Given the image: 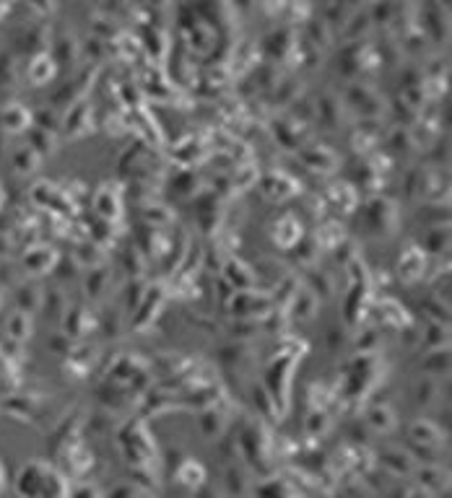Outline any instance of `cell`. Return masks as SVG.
Wrapping results in <instances>:
<instances>
[{"mask_svg":"<svg viewBox=\"0 0 452 498\" xmlns=\"http://www.w3.org/2000/svg\"><path fill=\"white\" fill-rule=\"evenodd\" d=\"M299 358L296 356H278L273 358L271 366L266 369V379H263V390L271 397L276 415H283L288 410V387H291V374Z\"/></svg>","mask_w":452,"mask_h":498,"instance_id":"6da1fadb","label":"cell"},{"mask_svg":"<svg viewBox=\"0 0 452 498\" xmlns=\"http://www.w3.org/2000/svg\"><path fill=\"white\" fill-rule=\"evenodd\" d=\"M226 306L234 314V320H263L266 314L276 312L273 296L263 288H258V291H234V296Z\"/></svg>","mask_w":452,"mask_h":498,"instance_id":"7a4b0ae2","label":"cell"},{"mask_svg":"<svg viewBox=\"0 0 452 498\" xmlns=\"http://www.w3.org/2000/svg\"><path fill=\"white\" fill-rule=\"evenodd\" d=\"M364 223L372 234L390 236L401 223V213L390 198H372L364 208Z\"/></svg>","mask_w":452,"mask_h":498,"instance_id":"3957f363","label":"cell"},{"mask_svg":"<svg viewBox=\"0 0 452 498\" xmlns=\"http://www.w3.org/2000/svg\"><path fill=\"white\" fill-rule=\"evenodd\" d=\"M166 304V285L164 283H151L146 288L144 299L136 306V312L130 317V330L133 332H144L154 325V320L159 317V312L164 309Z\"/></svg>","mask_w":452,"mask_h":498,"instance_id":"277c9868","label":"cell"},{"mask_svg":"<svg viewBox=\"0 0 452 498\" xmlns=\"http://www.w3.org/2000/svg\"><path fill=\"white\" fill-rule=\"evenodd\" d=\"M96 76H99V65H91L89 63L84 71L76 76V78L71 81V83H65L60 91H55V96H52V107H73L76 101L81 99H86L89 96V88L94 86V81H96Z\"/></svg>","mask_w":452,"mask_h":498,"instance_id":"5b68a950","label":"cell"},{"mask_svg":"<svg viewBox=\"0 0 452 498\" xmlns=\"http://www.w3.org/2000/svg\"><path fill=\"white\" fill-rule=\"evenodd\" d=\"M65 317H63V335L68 337H86L89 332H96L99 330V314H94L89 306L84 304H73L65 306Z\"/></svg>","mask_w":452,"mask_h":498,"instance_id":"8992f818","label":"cell"},{"mask_svg":"<svg viewBox=\"0 0 452 498\" xmlns=\"http://www.w3.org/2000/svg\"><path fill=\"white\" fill-rule=\"evenodd\" d=\"M60 128H63V133L68 138H81V136H86V133H91L94 107H91V101H89V96L65 109V117H63V122H60Z\"/></svg>","mask_w":452,"mask_h":498,"instance_id":"52a82bcc","label":"cell"},{"mask_svg":"<svg viewBox=\"0 0 452 498\" xmlns=\"http://www.w3.org/2000/svg\"><path fill=\"white\" fill-rule=\"evenodd\" d=\"M346 104L359 109L364 120H377L382 114V107H385L382 96H377V91L366 83L348 86V91H346Z\"/></svg>","mask_w":452,"mask_h":498,"instance_id":"ba28073f","label":"cell"},{"mask_svg":"<svg viewBox=\"0 0 452 498\" xmlns=\"http://www.w3.org/2000/svg\"><path fill=\"white\" fill-rule=\"evenodd\" d=\"M423 270H426V252L418 242H408L398 257V275L406 283H413V280H421Z\"/></svg>","mask_w":452,"mask_h":498,"instance_id":"9c48e42d","label":"cell"},{"mask_svg":"<svg viewBox=\"0 0 452 498\" xmlns=\"http://www.w3.org/2000/svg\"><path fill=\"white\" fill-rule=\"evenodd\" d=\"M221 278L234 288V291H258L260 275L252 270L250 265H244L237 257H226L221 268Z\"/></svg>","mask_w":452,"mask_h":498,"instance_id":"30bf717a","label":"cell"},{"mask_svg":"<svg viewBox=\"0 0 452 498\" xmlns=\"http://www.w3.org/2000/svg\"><path fill=\"white\" fill-rule=\"evenodd\" d=\"M94 213L101 221L115 223L122 215V190L117 185H101L94 195Z\"/></svg>","mask_w":452,"mask_h":498,"instance_id":"8fae6325","label":"cell"},{"mask_svg":"<svg viewBox=\"0 0 452 498\" xmlns=\"http://www.w3.org/2000/svg\"><path fill=\"white\" fill-rule=\"evenodd\" d=\"M273 242H276V247L281 249H294L296 244H299V239L304 234H301V223L299 218H296L294 213H286V215H281L278 221H276V226H273Z\"/></svg>","mask_w":452,"mask_h":498,"instance_id":"7c38bea8","label":"cell"},{"mask_svg":"<svg viewBox=\"0 0 452 498\" xmlns=\"http://www.w3.org/2000/svg\"><path fill=\"white\" fill-rule=\"evenodd\" d=\"M94 361H96V348H91V345H76L65 356V371L73 379H84L91 371Z\"/></svg>","mask_w":452,"mask_h":498,"instance_id":"4fadbf2b","label":"cell"},{"mask_svg":"<svg viewBox=\"0 0 452 498\" xmlns=\"http://www.w3.org/2000/svg\"><path fill=\"white\" fill-rule=\"evenodd\" d=\"M263 193L273 200L291 198V195L299 193V182H296L294 177H288L286 171H271V174L263 179Z\"/></svg>","mask_w":452,"mask_h":498,"instance_id":"5bb4252c","label":"cell"},{"mask_svg":"<svg viewBox=\"0 0 452 498\" xmlns=\"http://www.w3.org/2000/svg\"><path fill=\"white\" fill-rule=\"evenodd\" d=\"M60 263V255L55 252L52 247H36V249H29L26 257H24V268L34 275H44V273H52L58 268Z\"/></svg>","mask_w":452,"mask_h":498,"instance_id":"9a60e30c","label":"cell"},{"mask_svg":"<svg viewBox=\"0 0 452 498\" xmlns=\"http://www.w3.org/2000/svg\"><path fill=\"white\" fill-rule=\"evenodd\" d=\"M343 114H346V107L343 101H338V96L333 93H325L320 96V101L315 104V117L320 120L323 128H338L341 122H343Z\"/></svg>","mask_w":452,"mask_h":498,"instance_id":"2e32d148","label":"cell"},{"mask_svg":"<svg viewBox=\"0 0 452 498\" xmlns=\"http://www.w3.org/2000/svg\"><path fill=\"white\" fill-rule=\"evenodd\" d=\"M299 158L309 169L315 171H333L338 166V153L328 146H309V148H299Z\"/></svg>","mask_w":452,"mask_h":498,"instance_id":"e0dca14e","label":"cell"},{"mask_svg":"<svg viewBox=\"0 0 452 498\" xmlns=\"http://www.w3.org/2000/svg\"><path fill=\"white\" fill-rule=\"evenodd\" d=\"M421 21H426L421 29L423 31H429L434 42H442V39H447V34H450V26H447V8H442V6L423 8Z\"/></svg>","mask_w":452,"mask_h":498,"instance_id":"ac0fdd59","label":"cell"},{"mask_svg":"<svg viewBox=\"0 0 452 498\" xmlns=\"http://www.w3.org/2000/svg\"><path fill=\"white\" fill-rule=\"evenodd\" d=\"M377 309H380V322L382 325H390V327L403 330L406 325H411V314L406 312V306H401L395 299L390 296H380L377 299Z\"/></svg>","mask_w":452,"mask_h":498,"instance_id":"d6986e66","label":"cell"},{"mask_svg":"<svg viewBox=\"0 0 452 498\" xmlns=\"http://www.w3.org/2000/svg\"><path fill=\"white\" fill-rule=\"evenodd\" d=\"M55 73H58V65H55V60L50 57V52H39V55L31 57L29 68H26V81H29L31 86L50 83Z\"/></svg>","mask_w":452,"mask_h":498,"instance_id":"ffe728a7","label":"cell"},{"mask_svg":"<svg viewBox=\"0 0 452 498\" xmlns=\"http://www.w3.org/2000/svg\"><path fill=\"white\" fill-rule=\"evenodd\" d=\"M294 47V34L288 29H276L273 34H268L260 44V50L266 52L268 57H276V60H286L288 52Z\"/></svg>","mask_w":452,"mask_h":498,"instance_id":"44dd1931","label":"cell"},{"mask_svg":"<svg viewBox=\"0 0 452 498\" xmlns=\"http://www.w3.org/2000/svg\"><path fill=\"white\" fill-rule=\"evenodd\" d=\"M144 50L149 52L156 63H161L166 55H169V36H166L164 29H159L154 26V24H149V26H144Z\"/></svg>","mask_w":452,"mask_h":498,"instance_id":"7402d4cb","label":"cell"},{"mask_svg":"<svg viewBox=\"0 0 452 498\" xmlns=\"http://www.w3.org/2000/svg\"><path fill=\"white\" fill-rule=\"evenodd\" d=\"M79 55H81V44L71 34H63L52 42L50 57L55 60V65H73L79 60Z\"/></svg>","mask_w":452,"mask_h":498,"instance_id":"603a6c76","label":"cell"},{"mask_svg":"<svg viewBox=\"0 0 452 498\" xmlns=\"http://www.w3.org/2000/svg\"><path fill=\"white\" fill-rule=\"evenodd\" d=\"M104 249L99 247V244H94L91 239H86V242H81L79 247H76V252H73V263L79 265V268H86V270H91V268H99V265H104Z\"/></svg>","mask_w":452,"mask_h":498,"instance_id":"cb8c5ba5","label":"cell"},{"mask_svg":"<svg viewBox=\"0 0 452 498\" xmlns=\"http://www.w3.org/2000/svg\"><path fill=\"white\" fill-rule=\"evenodd\" d=\"M109 280H112V270H107L104 265L91 268V270L86 273V278H84V291H86L89 299H99V296L107 293Z\"/></svg>","mask_w":452,"mask_h":498,"instance_id":"d4e9b609","label":"cell"},{"mask_svg":"<svg viewBox=\"0 0 452 498\" xmlns=\"http://www.w3.org/2000/svg\"><path fill=\"white\" fill-rule=\"evenodd\" d=\"M219 361L229 369H247L252 363V348L244 345V342H237V345H229V348L219 350Z\"/></svg>","mask_w":452,"mask_h":498,"instance_id":"484cf974","label":"cell"},{"mask_svg":"<svg viewBox=\"0 0 452 498\" xmlns=\"http://www.w3.org/2000/svg\"><path fill=\"white\" fill-rule=\"evenodd\" d=\"M288 306H291V312H294L296 320H312L320 304H317V296L309 291V288H301V291H296L294 296H291Z\"/></svg>","mask_w":452,"mask_h":498,"instance_id":"4316f807","label":"cell"},{"mask_svg":"<svg viewBox=\"0 0 452 498\" xmlns=\"http://www.w3.org/2000/svg\"><path fill=\"white\" fill-rule=\"evenodd\" d=\"M26 141H29V148L34 151L39 158L55 153V146H58V141H55V133H47V130H42V128H29V130H26Z\"/></svg>","mask_w":452,"mask_h":498,"instance_id":"83f0119b","label":"cell"},{"mask_svg":"<svg viewBox=\"0 0 452 498\" xmlns=\"http://www.w3.org/2000/svg\"><path fill=\"white\" fill-rule=\"evenodd\" d=\"M423 348L429 350H439V348H450V327L447 325H437V322H429L423 335L418 337Z\"/></svg>","mask_w":452,"mask_h":498,"instance_id":"f1b7e54d","label":"cell"},{"mask_svg":"<svg viewBox=\"0 0 452 498\" xmlns=\"http://www.w3.org/2000/svg\"><path fill=\"white\" fill-rule=\"evenodd\" d=\"M325 198H328V203L336 208H341L343 213H348L356 203H359V195H356V190H353L351 185H333L328 187V193H325Z\"/></svg>","mask_w":452,"mask_h":498,"instance_id":"f546056e","label":"cell"},{"mask_svg":"<svg viewBox=\"0 0 452 498\" xmlns=\"http://www.w3.org/2000/svg\"><path fill=\"white\" fill-rule=\"evenodd\" d=\"M421 249L423 252H429V255H442V252H447V249H450V226L429 228L426 236H423Z\"/></svg>","mask_w":452,"mask_h":498,"instance_id":"4dcf8cb0","label":"cell"},{"mask_svg":"<svg viewBox=\"0 0 452 498\" xmlns=\"http://www.w3.org/2000/svg\"><path fill=\"white\" fill-rule=\"evenodd\" d=\"M312 239H315L320 249H328V252H331V249H336L338 244L343 242L346 234L336 221H325L323 226H317V234L312 236Z\"/></svg>","mask_w":452,"mask_h":498,"instance_id":"1f68e13d","label":"cell"},{"mask_svg":"<svg viewBox=\"0 0 452 498\" xmlns=\"http://www.w3.org/2000/svg\"><path fill=\"white\" fill-rule=\"evenodd\" d=\"M421 371H426V374H437V377H442V374H450V348H439V350H429L426 353V358L421 361Z\"/></svg>","mask_w":452,"mask_h":498,"instance_id":"d6a6232c","label":"cell"},{"mask_svg":"<svg viewBox=\"0 0 452 498\" xmlns=\"http://www.w3.org/2000/svg\"><path fill=\"white\" fill-rule=\"evenodd\" d=\"M369 24H372V19H369L366 11H353L348 16V21L343 24V36L348 42H359V36H364L369 31Z\"/></svg>","mask_w":452,"mask_h":498,"instance_id":"836d02e7","label":"cell"},{"mask_svg":"<svg viewBox=\"0 0 452 498\" xmlns=\"http://www.w3.org/2000/svg\"><path fill=\"white\" fill-rule=\"evenodd\" d=\"M3 125L8 130H29L31 125V112L21 104H8L3 109Z\"/></svg>","mask_w":452,"mask_h":498,"instance_id":"e575fe53","label":"cell"},{"mask_svg":"<svg viewBox=\"0 0 452 498\" xmlns=\"http://www.w3.org/2000/svg\"><path fill=\"white\" fill-rule=\"evenodd\" d=\"M146 288H149V283H146L144 278H130V283L125 285V291H122V309L130 314L136 312V306L144 299Z\"/></svg>","mask_w":452,"mask_h":498,"instance_id":"d590c367","label":"cell"},{"mask_svg":"<svg viewBox=\"0 0 452 498\" xmlns=\"http://www.w3.org/2000/svg\"><path fill=\"white\" fill-rule=\"evenodd\" d=\"M120 268L128 273V278H141V273L146 270V255H141L136 247L122 249L120 255Z\"/></svg>","mask_w":452,"mask_h":498,"instance_id":"8d00e7d4","label":"cell"},{"mask_svg":"<svg viewBox=\"0 0 452 498\" xmlns=\"http://www.w3.org/2000/svg\"><path fill=\"white\" fill-rule=\"evenodd\" d=\"M16 301L21 306V312L29 314L42 306V291L31 283H24V285H19V291H16Z\"/></svg>","mask_w":452,"mask_h":498,"instance_id":"74e56055","label":"cell"},{"mask_svg":"<svg viewBox=\"0 0 452 498\" xmlns=\"http://www.w3.org/2000/svg\"><path fill=\"white\" fill-rule=\"evenodd\" d=\"M331 39H333V31H331V26H328V24L323 21V19H320V21H317V19H312V21L307 24V42L312 44V47H328V44H331Z\"/></svg>","mask_w":452,"mask_h":498,"instance_id":"f35d334b","label":"cell"},{"mask_svg":"<svg viewBox=\"0 0 452 498\" xmlns=\"http://www.w3.org/2000/svg\"><path fill=\"white\" fill-rule=\"evenodd\" d=\"M421 312L429 317V322H437V325H450V306L442 304V301H437L434 296H429V299H421Z\"/></svg>","mask_w":452,"mask_h":498,"instance_id":"ab89813d","label":"cell"},{"mask_svg":"<svg viewBox=\"0 0 452 498\" xmlns=\"http://www.w3.org/2000/svg\"><path fill=\"white\" fill-rule=\"evenodd\" d=\"M366 423H369L372 428H377V431H390V428L395 426V415H393V410H390V407L377 405V407H372V410L366 413Z\"/></svg>","mask_w":452,"mask_h":498,"instance_id":"60d3db41","label":"cell"},{"mask_svg":"<svg viewBox=\"0 0 452 498\" xmlns=\"http://www.w3.org/2000/svg\"><path fill=\"white\" fill-rule=\"evenodd\" d=\"M8 335L14 337V340H26L31 335V320H29V314L26 312H19L14 314L11 320H8Z\"/></svg>","mask_w":452,"mask_h":498,"instance_id":"b9f144b4","label":"cell"},{"mask_svg":"<svg viewBox=\"0 0 452 498\" xmlns=\"http://www.w3.org/2000/svg\"><path fill=\"white\" fill-rule=\"evenodd\" d=\"M353 348L359 350V356H366V353H377L380 348V332L374 327H366L364 332L356 335V340H353Z\"/></svg>","mask_w":452,"mask_h":498,"instance_id":"7bdbcfd3","label":"cell"},{"mask_svg":"<svg viewBox=\"0 0 452 498\" xmlns=\"http://www.w3.org/2000/svg\"><path fill=\"white\" fill-rule=\"evenodd\" d=\"M411 439H416L421 444H439V428L431 426L429 420H416L411 426Z\"/></svg>","mask_w":452,"mask_h":498,"instance_id":"ee69618b","label":"cell"},{"mask_svg":"<svg viewBox=\"0 0 452 498\" xmlns=\"http://www.w3.org/2000/svg\"><path fill=\"white\" fill-rule=\"evenodd\" d=\"M144 218H146V226H164V223H172L174 213H169V208L164 205H156V203H149L144 210Z\"/></svg>","mask_w":452,"mask_h":498,"instance_id":"f6af8a7d","label":"cell"},{"mask_svg":"<svg viewBox=\"0 0 452 498\" xmlns=\"http://www.w3.org/2000/svg\"><path fill=\"white\" fill-rule=\"evenodd\" d=\"M229 182H231V190H247V187H252L258 182V166H252V164L239 166V169L231 174Z\"/></svg>","mask_w":452,"mask_h":498,"instance_id":"bcb514c9","label":"cell"},{"mask_svg":"<svg viewBox=\"0 0 452 498\" xmlns=\"http://www.w3.org/2000/svg\"><path fill=\"white\" fill-rule=\"evenodd\" d=\"M418 221L423 223H431V228H437V226H450V210H447V205H437V203H431L423 213H418Z\"/></svg>","mask_w":452,"mask_h":498,"instance_id":"7dc6e473","label":"cell"},{"mask_svg":"<svg viewBox=\"0 0 452 498\" xmlns=\"http://www.w3.org/2000/svg\"><path fill=\"white\" fill-rule=\"evenodd\" d=\"M317 255H320V247H317L315 239H312V236H301L299 244L294 247L296 260H299L301 265H312L317 260Z\"/></svg>","mask_w":452,"mask_h":498,"instance_id":"c3c4849f","label":"cell"},{"mask_svg":"<svg viewBox=\"0 0 452 498\" xmlns=\"http://www.w3.org/2000/svg\"><path fill=\"white\" fill-rule=\"evenodd\" d=\"M36 166H39V156H36V153L29 148V146H24V148H19L14 153V169L16 171H21V174H29V171H34Z\"/></svg>","mask_w":452,"mask_h":498,"instance_id":"681fc988","label":"cell"},{"mask_svg":"<svg viewBox=\"0 0 452 498\" xmlns=\"http://www.w3.org/2000/svg\"><path fill=\"white\" fill-rule=\"evenodd\" d=\"M353 11H356V8H351V6H343V3H328V6H325V16H323V21L328 24V26H331V24H341V26H343L346 21H348V16L353 14Z\"/></svg>","mask_w":452,"mask_h":498,"instance_id":"f907efd6","label":"cell"},{"mask_svg":"<svg viewBox=\"0 0 452 498\" xmlns=\"http://www.w3.org/2000/svg\"><path fill=\"white\" fill-rule=\"evenodd\" d=\"M294 86H301V83L294 78H286V81H281V83H276V101L283 104V107H291V104L299 99V91H294Z\"/></svg>","mask_w":452,"mask_h":498,"instance_id":"816d5d0a","label":"cell"},{"mask_svg":"<svg viewBox=\"0 0 452 498\" xmlns=\"http://www.w3.org/2000/svg\"><path fill=\"white\" fill-rule=\"evenodd\" d=\"M437 392H439V387H437V382H434V379L421 377L416 382V390H413V395H416L418 405H429L431 400L437 397Z\"/></svg>","mask_w":452,"mask_h":498,"instance_id":"f5cc1de1","label":"cell"},{"mask_svg":"<svg viewBox=\"0 0 452 498\" xmlns=\"http://www.w3.org/2000/svg\"><path fill=\"white\" fill-rule=\"evenodd\" d=\"M172 187H174V193L177 195H193L195 190H198V177H195L190 169H182L177 177L172 179Z\"/></svg>","mask_w":452,"mask_h":498,"instance_id":"db71d44e","label":"cell"},{"mask_svg":"<svg viewBox=\"0 0 452 498\" xmlns=\"http://www.w3.org/2000/svg\"><path fill=\"white\" fill-rule=\"evenodd\" d=\"M388 148H393V151L416 148V143H413V138H411L408 128H395L393 133H390V138H388Z\"/></svg>","mask_w":452,"mask_h":498,"instance_id":"11a10c76","label":"cell"},{"mask_svg":"<svg viewBox=\"0 0 452 498\" xmlns=\"http://www.w3.org/2000/svg\"><path fill=\"white\" fill-rule=\"evenodd\" d=\"M229 332L234 335V337H239V340H247V337L260 332V320H234Z\"/></svg>","mask_w":452,"mask_h":498,"instance_id":"9f6ffc18","label":"cell"},{"mask_svg":"<svg viewBox=\"0 0 452 498\" xmlns=\"http://www.w3.org/2000/svg\"><path fill=\"white\" fill-rule=\"evenodd\" d=\"M309 285H312V288H309V291L315 293H320V296H328V293L333 291V283H331V275H328V273H323V270H317V275L315 273H309Z\"/></svg>","mask_w":452,"mask_h":498,"instance_id":"6f0895ef","label":"cell"},{"mask_svg":"<svg viewBox=\"0 0 452 498\" xmlns=\"http://www.w3.org/2000/svg\"><path fill=\"white\" fill-rule=\"evenodd\" d=\"M34 120H36L34 128H42V130H47V133H55V130L60 128V117L55 109H42V112H36Z\"/></svg>","mask_w":452,"mask_h":498,"instance_id":"680465c9","label":"cell"},{"mask_svg":"<svg viewBox=\"0 0 452 498\" xmlns=\"http://www.w3.org/2000/svg\"><path fill=\"white\" fill-rule=\"evenodd\" d=\"M42 304L47 306L50 312H55V314H63L65 312V301H63V296H60V291L42 293Z\"/></svg>","mask_w":452,"mask_h":498,"instance_id":"91938a15","label":"cell"},{"mask_svg":"<svg viewBox=\"0 0 452 498\" xmlns=\"http://www.w3.org/2000/svg\"><path fill=\"white\" fill-rule=\"evenodd\" d=\"M73 348V342H71V337L68 335H55L50 340V350H55V353H60V356H68V350Z\"/></svg>","mask_w":452,"mask_h":498,"instance_id":"94428289","label":"cell"},{"mask_svg":"<svg viewBox=\"0 0 452 498\" xmlns=\"http://www.w3.org/2000/svg\"><path fill=\"white\" fill-rule=\"evenodd\" d=\"M73 498H96V491L94 488H81V493H76Z\"/></svg>","mask_w":452,"mask_h":498,"instance_id":"6125c7cd","label":"cell"},{"mask_svg":"<svg viewBox=\"0 0 452 498\" xmlns=\"http://www.w3.org/2000/svg\"><path fill=\"white\" fill-rule=\"evenodd\" d=\"M0 200H3V193H0Z\"/></svg>","mask_w":452,"mask_h":498,"instance_id":"be15d7a7","label":"cell"}]
</instances>
